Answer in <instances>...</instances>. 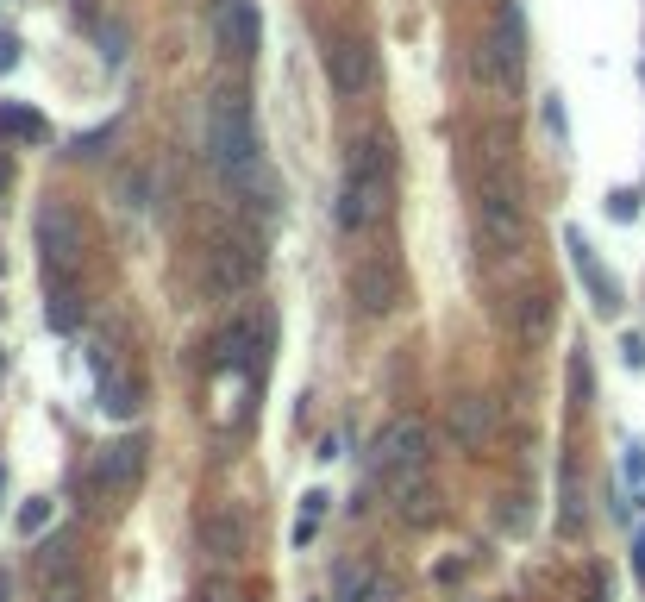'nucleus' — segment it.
I'll return each mask as SVG.
<instances>
[{
    "label": "nucleus",
    "instance_id": "1",
    "mask_svg": "<svg viewBox=\"0 0 645 602\" xmlns=\"http://www.w3.org/2000/svg\"><path fill=\"white\" fill-rule=\"evenodd\" d=\"M389 214H395V138L357 132L339 170V226L345 233H376Z\"/></svg>",
    "mask_w": 645,
    "mask_h": 602
},
{
    "label": "nucleus",
    "instance_id": "2",
    "mask_svg": "<svg viewBox=\"0 0 645 602\" xmlns=\"http://www.w3.org/2000/svg\"><path fill=\"white\" fill-rule=\"evenodd\" d=\"M527 251V201L520 182L501 164H476V258L483 264H508Z\"/></svg>",
    "mask_w": 645,
    "mask_h": 602
},
{
    "label": "nucleus",
    "instance_id": "3",
    "mask_svg": "<svg viewBox=\"0 0 645 602\" xmlns=\"http://www.w3.org/2000/svg\"><path fill=\"white\" fill-rule=\"evenodd\" d=\"M201 151L207 164L220 170L232 189H245L251 176H264V145H257V126H251V107L245 95H207V113H201Z\"/></svg>",
    "mask_w": 645,
    "mask_h": 602
},
{
    "label": "nucleus",
    "instance_id": "4",
    "mask_svg": "<svg viewBox=\"0 0 645 602\" xmlns=\"http://www.w3.org/2000/svg\"><path fill=\"white\" fill-rule=\"evenodd\" d=\"M426 446H433V439H426V427L414 421V414H395V421L370 439L364 477L376 483L382 496H395V502H401V496H414L420 483H426V458H433Z\"/></svg>",
    "mask_w": 645,
    "mask_h": 602
},
{
    "label": "nucleus",
    "instance_id": "5",
    "mask_svg": "<svg viewBox=\"0 0 645 602\" xmlns=\"http://www.w3.org/2000/svg\"><path fill=\"white\" fill-rule=\"evenodd\" d=\"M476 76L489 88H514L527 76V13L520 0H495L483 19V38H476Z\"/></svg>",
    "mask_w": 645,
    "mask_h": 602
},
{
    "label": "nucleus",
    "instance_id": "6",
    "mask_svg": "<svg viewBox=\"0 0 645 602\" xmlns=\"http://www.w3.org/2000/svg\"><path fill=\"white\" fill-rule=\"evenodd\" d=\"M401 295H408V276H401V258L389 245L357 251L345 264V301H351L357 320H389L401 308Z\"/></svg>",
    "mask_w": 645,
    "mask_h": 602
},
{
    "label": "nucleus",
    "instance_id": "7",
    "mask_svg": "<svg viewBox=\"0 0 645 602\" xmlns=\"http://www.w3.org/2000/svg\"><path fill=\"white\" fill-rule=\"evenodd\" d=\"M38 251H44V276H82V258H88V220L76 201H44L38 220Z\"/></svg>",
    "mask_w": 645,
    "mask_h": 602
},
{
    "label": "nucleus",
    "instance_id": "8",
    "mask_svg": "<svg viewBox=\"0 0 645 602\" xmlns=\"http://www.w3.org/2000/svg\"><path fill=\"white\" fill-rule=\"evenodd\" d=\"M257 283H264V245H257V239L207 245V258H201V295L207 301H232V295H245Z\"/></svg>",
    "mask_w": 645,
    "mask_h": 602
},
{
    "label": "nucleus",
    "instance_id": "9",
    "mask_svg": "<svg viewBox=\"0 0 645 602\" xmlns=\"http://www.w3.org/2000/svg\"><path fill=\"white\" fill-rule=\"evenodd\" d=\"M326 76H332V88H339V95H370V88H376V76H382V69H376V44L364 38V32H339V38H332L326 44Z\"/></svg>",
    "mask_w": 645,
    "mask_h": 602
},
{
    "label": "nucleus",
    "instance_id": "10",
    "mask_svg": "<svg viewBox=\"0 0 645 602\" xmlns=\"http://www.w3.org/2000/svg\"><path fill=\"white\" fill-rule=\"evenodd\" d=\"M213 44H220L226 63H251L257 44H264V13H257V0H220V13H213Z\"/></svg>",
    "mask_w": 645,
    "mask_h": 602
},
{
    "label": "nucleus",
    "instance_id": "11",
    "mask_svg": "<svg viewBox=\"0 0 645 602\" xmlns=\"http://www.w3.org/2000/svg\"><path fill=\"white\" fill-rule=\"evenodd\" d=\"M195 540L213 559V571H232L238 559H245V508L238 502H213L201 515V527H195Z\"/></svg>",
    "mask_w": 645,
    "mask_h": 602
},
{
    "label": "nucleus",
    "instance_id": "12",
    "mask_svg": "<svg viewBox=\"0 0 645 602\" xmlns=\"http://www.w3.org/2000/svg\"><path fill=\"white\" fill-rule=\"evenodd\" d=\"M270 333V327H264ZM264 333H257L251 314L226 320L220 333L207 339V370H220V377H238V370H257V352H264Z\"/></svg>",
    "mask_w": 645,
    "mask_h": 602
},
{
    "label": "nucleus",
    "instance_id": "13",
    "mask_svg": "<svg viewBox=\"0 0 645 602\" xmlns=\"http://www.w3.org/2000/svg\"><path fill=\"white\" fill-rule=\"evenodd\" d=\"M145 465H151V446H145L138 433H126V439H113V446L101 452L94 477H101V490H107V496H132L138 483H145Z\"/></svg>",
    "mask_w": 645,
    "mask_h": 602
},
{
    "label": "nucleus",
    "instance_id": "14",
    "mask_svg": "<svg viewBox=\"0 0 645 602\" xmlns=\"http://www.w3.org/2000/svg\"><path fill=\"white\" fill-rule=\"evenodd\" d=\"M445 433H451V446H458V452H483L489 433H495V402L489 396H451Z\"/></svg>",
    "mask_w": 645,
    "mask_h": 602
},
{
    "label": "nucleus",
    "instance_id": "15",
    "mask_svg": "<svg viewBox=\"0 0 645 602\" xmlns=\"http://www.w3.org/2000/svg\"><path fill=\"white\" fill-rule=\"evenodd\" d=\"M138 402H145V383H138L126 364H101V383H94V408H101L107 421H132Z\"/></svg>",
    "mask_w": 645,
    "mask_h": 602
},
{
    "label": "nucleus",
    "instance_id": "16",
    "mask_svg": "<svg viewBox=\"0 0 645 602\" xmlns=\"http://www.w3.org/2000/svg\"><path fill=\"white\" fill-rule=\"evenodd\" d=\"M564 245H570V264H577V276H583V283H589V295H595V308H602V314H614V308H620V283H614V276H608L602 264H595L589 239L577 233V226H570V233H564Z\"/></svg>",
    "mask_w": 645,
    "mask_h": 602
},
{
    "label": "nucleus",
    "instance_id": "17",
    "mask_svg": "<svg viewBox=\"0 0 645 602\" xmlns=\"http://www.w3.org/2000/svg\"><path fill=\"white\" fill-rule=\"evenodd\" d=\"M44 320H51V333L82 327V276H44Z\"/></svg>",
    "mask_w": 645,
    "mask_h": 602
},
{
    "label": "nucleus",
    "instance_id": "18",
    "mask_svg": "<svg viewBox=\"0 0 645 602\" xmlns=\"http://www.w3.org/2000/svg\"><path fill=\"white\" fill-rule=\"evenodd\" d=\"M0 138H13V145H51V120L26 101H0Z\"/></svg>",
    "mask_w": 645,
    "mask_h": 602
},
{
    "label": "nucleus",
    "instance_id": "19",
    "mask_svg": "<svg viewBox=\"0 0 645 602\" xmlns=\"http://www.w3.org/2000/svg\"><path fill=\"white\" fill-rule=\"evenodd\" d=\"M552 314H558V295H552V289H527V295H520V339H527V345H545V333H552Z\"/></svg>",
    "mask_w": 645,
    "mask_h": 602
},
{
    "label": "nucleus",
    "instance_id": "20",
    "mask_svg": "<svg viewBox=\"0 0 645 602\" xmlns=\"http://www.w3.org/2000/svg\"><path fill=\"white\" fill-rule=\"evenodd\" d=\"M69 571H82V559H76V534L44 540V546H38V577H44V584H57V577H69Z\"/></svg>",
    "mask_w": 645,
    "mask_h": 602
},
{
    "label": "nucleus",
    "instance_id": "21",
    "mask_svg": "<svg viewBox=\"0 0 645 602\" xmlns=\"http://www.w3.org/2000/svg\"><path fill=\"white\" fill-rule=\"evenodd\" d=\"M389 590L376 584L370 565H339V602H382Z\"/></svg>",
    "mask_w": 645,
    "mask_h": 602
},
{
    "label": "nucleus",
    "instance_id": "22",
    "mask_svg": "<svg viewBox=\"0 0 645 602\" xmlns=\"http://www.w3.org/2000/svg\"><path fill=\"white\" fill-rule=\"evenodd\" d=\"M326 490H307L301 496V515H295V552H307V546H314L320 540V521H326Z\"/></svg>",
    "mask_w": 645,
    "mask_h": 602
},
{
    "label": "nucleus",
    "instance_id": "23",
    "mask_svg": "<svg viewBox=\"0 0 645 602\" xmlns=\"http://www.w3.org/2000/svg\"><path fill=\"white\" fill-rule=\"evenodd\" d=\"M195 602H251V590H245V577H238V571H207Z\"/></svg>",
    "mask_w": 645,
    "mask_h": 602
},
{
    "label": "nucleus",
    "instance_id": "24",
    "mask_svg": "<svg viewBox=\"0 0 645 602\" xmlns=\"http://www.w3.org/2000/svg\"><path fill=\"white\" fill-rule=\"evenodd\" d=\"M51 515H57L51 496H32L26 508H19V534H44V527H51Z\"/></svg>",
    "mask_w": 645,
    "mask_h": 602
},
{
    "label": "nucleus",
    "instance_id": "25",
    "mask_svg": "<svg viewBox=\"0 0 645 602\" xmlns=\"http://www.w3.org/2000/svg\"><path fill=\"white\" fill-rule=\"evenodd\" d=\"M44 602H88V577L69 571V577H57V584H44Z\"/></svg>",
    "mask_w": 645,
    "mask_h": 602
},
{
    "label": "nucleus",
    "instance_id": "26",
    "mask_svg": "<svg viewBox=\"0 0 645 602\" xmlns=\"http://www.w3.org/2000/svg\"><path fill=\"white\" fill-rule=\"evenodd\" d=\"M608 214H614V220H633V214H639V195H633V189H614V195H608Z\"/></svg>",
    "mask_w": 645,
    "mask_h": 602
},
{
    "label": "nucleus",
    "instance_id": "27",
    "mask_svg": "<svg viewBox=\"0 0 645 602\" xmlns=\"http://www.w3.org/2000/svg\"><path fill=\"white\" fill-rule=\"evenodd\" d=\"M545 126H552V138H558V145L570 138V126H564V101H558V95H545Z\"/></svg>",
    "mask_w": 645,
    "mask_h": 602
},
{
    "label": "nucleus",
    "instance_id": "28",
    "mask_svg": "<svg viewBox=\"0 0 645 602\" xmlns=\"http://www.w3.org/2000/svg\"><path fill=\"white\" fill-rule=\"evenodd\" d=\"M620 358H627L633 370H645V339H639V333H627V339H620Z\"/></svg>",
    "mask_w": 645,
    "mask_h": 602
},
{
    "label": "nucleus",
    "instance_id": "29",
    "mask_svg": "<svg viewBox=\"0 0 645 602\" xmlns=\"http://www.w3.org/2000/svg\"><path fill=\"white\" fill-rule=\"evenodd\" d=\"M620 465H627V477H633V483H645V446H639V439L627 446V458H620Z\"/></svg>",
    "mask_w": 645,
    "mask_h": 602
},
{
    "label": "nucleus",
    "instance_id": "30",
    "mask_svg": "<svg viewBox=\"0 0 645 602\" xmlns=\"http://www.w3.org/2000/svg\"><path fill=\"white\" fill-rule=\"evenodd\" d=\"M13 63H19V44H13L7 32H0V76H7V69H13Z\"/></svg>",
    "mask_w": 645,
    "mask_h": 602
},
{
    "label": "nucleus",
    "instance_id": "31",
    "mask_svg": "<svg viewBox=\"0 0 645 602\" xmlns=\"http://www.w3.org/2000/svg\"><path fill=\"white\" fill-rule=\"evenodd\" d=\"M7 189H13V170H7V164H0V195H7Z\"/></svg>",
    "mask_w": 645,
    "mask_h": 602
},
{
    "label": "nucleus",
    "instance_id": "32",
    "mask_svg": "<svg viewBox=\"0 0 645 602\" xmlns=\"http://www.w3.org/2000/svg\"><path fill=\"white\" fill-rule=\"evenodd\" d=\"M0 596H7V577H0Z\"/></svg>",
    "mask_w": 645,
    "mask_h": 602
}]
</instances>
